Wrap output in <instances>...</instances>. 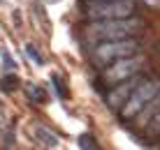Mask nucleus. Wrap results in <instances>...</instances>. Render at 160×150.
<instances>
[{"instance_id":"nucleus-1","label":"nucleus","mask_w":160,"mask_h":150,"mask_svg":"<svg viewBox=\"0 0 160 150\" xmlns=\"http://www.w3.org/2000/svg\"><path fill=\"white\" fill-rule=\"evenodd\" d=\"M144 28L139 19L123 16V19H100L86 28V40L91 42H107V40H123V37H135Z\"/></svg>"},{"instance_id":"nucleus-2","label":"nucleus","mask_w":160,"mask_h":150,"mask_svg":"<svg viewBox=\"0 0 160 150\" xmlns=\"http://www.w3.org/2000/svg\"><path fill=\"white\" fill-rule=\"evenodd\" d=\"M142 44L135 40V37H123V40H107L100 42L91 53V60L98 65V67H107L109 63L118 58H128V55H135L139 51Z\"/></svg>"},{"instance_id":"nucleus-3","label":"nucleus","mask_w":160,"mask_h":150,"mask_svg":"<svg viewBox=\"0 0 160 150\" xmlns=\"http://www.w3.org/2000/svg\"><path fill=\"white\" fill-rule=\"evenodd\" d=\"M158 92H160V81H153V79L139 81L135 88H132L130 97L123 102V106L118 109V115L123 120H132L142 109H144V104H148Z\"/></svg>"},{"instance_id":"nucleus-4","label":"nucleus","mask_w":160,"mask_h":150,"mask_svg":"<svg viewBox=\"0 0 160 150\" xmlns=\"http://www.w3.org/2000/svg\"><path fill=\"white\" fill-rule=\"evenodd\" d=\"M135 12V0H91L86 5L88 19H123L132 16Z\"/></svg>"},{"instance_id":"nucleus-5","label":"nucleus","mask_w":160,"mask_h":150,"mask_svg":"<svg viewBox=\"0 0 160 150\" xmlns=\"http://www.w3.org/2000/svg\"><path fill=\"white\" fill-rule=\"evenodd\" d=\"M144 67V58L142 55H128V58H118L114 63H109L107 67H102V81L107 86H116V83L130 79V76L139 74Z\"/></svg>"},{"instance_id":"nucleus-6","label":"nucleus","mask_w":160,"mask_h":150,"mask_svg":"<svg viewBox=\"0 0 160 150\" xmlns=\"http://www.w3.org/2000/svg\"><path fill=\"white\" fill-rule=\"evenodd\" d=\"M139 81H142V79H139V74H135V76H130V79H125V81L116 83V86L109 90V95H107V104H109V106H112L114 111H118L121 106H123V102L130 97L132 88H135Z\"/></svg>"},{"instance_id":"nucleus-7","label":"nucleus","mask_w":160,"mask_h":150,"mask_svg":"<svg viewBox=\"0 0 160 150\" xmlns=\"http://www.w3.org/2000/svg\"><path fill=\"white\" fill-rule=\"evenodd\" d=\"M30 132H32V136H35V141L40 143V146H44V148H58V143H60L58 136L53 134L51 129H47L44 125H35Z\"/></svg>"},{"instance_id":"nucleus-8","label":"nucleus","mask_w":160,"mask_h":150,"mask_svg":"<svg viewBox=\"0 0 160 150\" xmlns=\"http://www.w3.org/2000/svg\"><path fill=\"white\" fill-rule=\"evenodd\" d=\"M158 109H160V92H158V95L153 97V99H151L148 104H144V109H142V111H139V113H137V115H135L132 120H137V123H139L142 127H144V125L148 123V120H151V115L156 113Z\"/></svg>"},{"instance_id":"nucleus-9","label":"nucleus","mask_w":160,"mask_h":150,"mask_svg":"<svg viewBox=\"0 0 160 150\" xmlns=\"http://www.w3.org/2000/svg\"><path fill=\"white\" fill-rule=\"evenodd\" d=\"M26 92H28V97L37 104L47 102V92H44V88H40L37 83H28V86H26Z\"/></svg>"},{"instance_id":"nucleus-10","label":"nucleus","mask_w":160,"mask_h":150,"mask_svg":"<svg viewBox=\"0 0 160 150\" xmlns=\"http://www.w3.org/2000/svg\"><path fill=\"white\" fill-rule=\"evenodd\" d=\"M144 127H146V136H151V138L160 136V109L151 115V120H148Z\"/></svg>"},{"instance_id":"nucleus-11","label":"nucleus","mask_w":160,"mask_h":150,"mask_svg":"<svg viewBox=\"0 0 160 150\" xmlns=\"http://www.w3.org/2000/svg\"><path fill=\"white\" fill-rule=\"evenodd\" d=\"M0 88H2L5 92H14L16 88H19V76L16 74H5L2 79H0Z\"/></svg>"},{"instance_id":"nucleus-12","label":"nucleus","mask_w":160,"mask_h":150,"mask_svg":"<svg viewBox=\"0 0 160 150\" xmlns=\"http://www.w3.org/2000/svg\"><path fill=\"white\" fill-rule=\"evenodd\" d=\"M51 83L56 86V95H58L60 99H65V97H68V90H65V83H63V79H60L58 74H51Z\"/></svg>"},{"instance_id":"nucleus-13","label":"nucleus","mask_w":160,"mask_h":150,"mask_svg":"<svg viewBox=\"0 0 160 150\" xmlns=\"http://www.w3.org/2000/svg\"><path fill=\"white\" fill-rule=\"evenodd\" d=\"M26 53H28V58H30L35 65H42V63H44V60H42V55L37 53V49L32 46V44H26Z\"/></svg>"},{"instance_id":"nucleus-14","label":"nucleus","mask_w":160,"mask_h":150,"mask_svg":"<svg viewBox=\"0 0 160 150\" xmlns=\"http://www.w3.org/2000/svg\"><path fill=\"white\" fill-rule=\"evenodd\" d=\"M79 146H81V148H93V150H95L98 143H95V138H91V136H81V138H79Z\"/></svg>"},{"instance_id":"nucleus-15","label":"nucleus","mask_w":160,"mask_h":150,"mask_svg":"<svg viewBox=\"0 0 160 150\" xmlns=\"http://www.w3.org/2000/svg\"><path fill=\"white\" fill-rule=\"evenodd\" d=\"M2 60H5V65H7L9 69H14V63H12V58H9L7 53H2Z\"/></svg>"},{"instance_id":"nucleus-16","label":"nucleus","mask_w":160,"mask_h":150,"mask_svg":"<svg viewBox=\"0 0 160 150\" xmlns=\"http://www.w3.org/2000/svg\"><path fill=\"white\" fill-rule=\"evenodd\" d=\"M2 120H5V115H2V106H0V123H2Z\"/></svg>"},{"instance_id":"nucleus-17","label":"nucleus","mask_w":160,"mask_h":150,"mask_svg":"<svg viewBox=\"0 0 160 150\" xmlns=\"http://www.w3.org/2000/svg\"><path fill=\"white\" fill-rule=\"evenodd\" d=\"M156 53H158V55H160V42H158V44H156Z\"/></svg>"},{"instance_id":"nucleus-18","label":"nucleus","mask_w":160,"mask_h":150,"mask_svg":"<svg viewBox=\"0 0 160 150\" xmlns=\"http://www.w3.org/2000/svg\"><path fill=\"white\" fill-rule=\"evenodd\" d=\"M49 2H58V0H49Z\"/></svg>"}]
</instances>
